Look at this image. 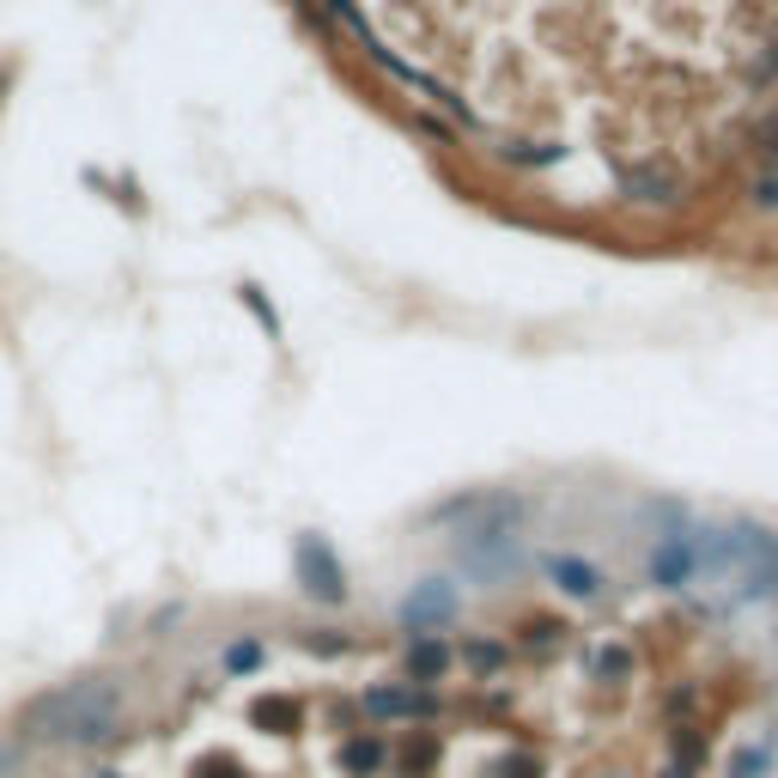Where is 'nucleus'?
<instances>
[{"mask_svg":"<svg viewBox=\"0 0 778 778\" xmlns=\"http://www.w3.org/2000/svg\"><path fill=\"white\" fill-rule=\"evenodd\" d=\"M123 724V687L110 675H86V681L49 687L43 700L18 712V742L43 748H104Z\"/></svg>","mask_w":778,"mask_h":778,"instance_id":"nucleus-1","label":"nucleus"},{"mask_svg":"<svg viewBox=\"0 0 778 778\" xmlns=\"http://www.w3.org/2000/svg\"><path fill=\"white\" fill-rule=\"evenodd\" d=\"M700 578H705L700 535H687V518H681V523H675V530L651 548V584H663V590H693Z\"/></svg>","mask_w":778,"mask_h":778,"instance_id":"nucleus-2","label":"nucleus"},{"mask_svg":"<svg viewBox=\"0 0 778 778\" xmlns=\"http://www.w3.org/2000/svg\"><path fill=\"white\" fill-rule=\"evenodd\" d=\"M292 565H298V584H305V596H317V602H347V572H341V560L329 553V541H322V535H298V553H292Z\"/></svg>","mask_w":778,"mask_h":778,"instance_id":"nucleus-3","label":"nucleus"},{"mask_svg":"<svg viewBox=\"0 0 778 778\" xmlns=\"http://www.w3.org/2000/svg\"><path fill=\"white\" fill-rule=\"evenodd\" d=\"M462 609V596L457 584H444V578H420L408 590V602H401V626H413V639H426V633H438V626H450Z\"/></svg>","mask_w":778,"mask_h":778,"instance_id":"nucleus-4","label":"nucleus"},{"mask_svg":"<svg viewBox=\"0 0 778 778\" xmlns=\"http://www.w3.org/2000/svg\"><path fill=\"white\" fill-rule=\"evenodd\" d=\"M548 578H553V590L572 596V602H602V596H609L602 572H596L590 560H572V553H553V560H548Z\"/></svg>","mask_w":778,"mask_h":778,"instance_id":"nucleus-5","label":"nucleus"},{"mask_svg":"<svg viewBox=\"0 0 778 778\" xmlns=\"http://www.w3.org/2000/svg\"><path fill=\"white\" fill-rule=\"evenodd\" d=\"M366 712L378 717V724H401V717H426L432 700L420 693V687L390 681V687H366Z\"/></svg>","mask_w":778,"mask_h":778,"instance_id":"nucleus-6","label":"nucleus"},{"mask_svg":"<svg viewBox=\"0 0 778 778\" xmlns=\"http://www.w3.org/2000/svg\"><path fill=\"white\" fill-rule=\"evenodd\" d=\"M250 724H256L262 736H298V724H305V705L292 700V693H262V700L250 705Z\"/></svg>","mask_w":778,"mask_h":778,"instance_id":"nucleus-7","label":"nucleus"},{"mask_svg":"<svg viewBox=\"0 0 778 778\" xmlns=\"http://www.w3.org/2000/svg\"><path fill=\"white\" fill-rule=\"evenodd\" d=\"M444 669H450V645H444L438 633H426V639L408 645V681L413 687H432Z\"/></svg>","mask_w":778,"mask_h":778,"instance_id":"nucleus-8","label":"nucleus"},{"mask_svg":"<svg viewBox=\"0 0 778 778\" xmlns=\"http://www.w3.org/2000/svg\"><path fill=\"white\" fill-rule=\"evenodd\" d=\"M341 766H347L353 778H371L378 766H390V742H378V736H353V742H341Z\"/></svg>","mask_w":778,"mask_h":778,"instance_id":"nucleus-9","label":"nucleus"},{"mask_svg":"<svg viewBox=\"0 0 778 778\" xmlns=\"http://www.w3.org/2000/svg\"><path fill=\"white\" fill-rule=\"evenodd\" d=\"M189 778H250V773L238 754H201V761L189 766Z\"/></svg>","mask_w":778,"mask_h":778,"instance_id":"nucleus-10","label":"nucleus"},{"mask_svg":"<svg viewBox=\"0 0 778 778\" xmlns=\"http://www.w3.org/2000/svg\"><path fill=\"white\" fill-rule=\"evenodd\" d=\"M626 195H639V201H669L675 183L663 177V170H639V177H626Z\"/></svg>","mask_w":778,"mask_h":778,"instance_id":"nucleus-11","label":"nucleus"},{"mask_svg":"<svg viewBox=\"0 0 778 778\" xmlns=\"http://www.w3.org/2000/svg\"><path fill=\"white\" fill-rule=\"evenodd\" d=\"M250 669H262V639L226 645V675H250Z\"/></svg>","mask_w":778,"mask_h":778,"instance_id":"nucleus-12","label":"nucleus"},{"mask_svg":"<svg viewBox=\"0 0 778 778\" xmlns=\"http://www.w3.org/2000/svg\"><path fill=\"white\" fill-rule=\"evenodd\" d=\"M773 766V748H736L730 754V778H761Z\"/></svg>","mask_w":778,"mask_h":778,"instance_id":"nucleus-13","label":"nucleus"},{"mask_svg":"<svg viewBox=\"0 0 778 778\" xmlns=\"http://www.w3.org/2000/svg\"><path fill=\"white\" fill-rule=\"evenodd\" d=\"M462 656H469V669H474V675H493V669L505 663V645H493V639H469V651H462Z\"/></svg>","mask_w":778,"mask_h":778,"instance_id":"nucleus-14","label":"nucleus"},{"mask_svg":"<svg viewBox=\"0 0 778 778\" xmlns=\"http://www.w3.org/2000/svg\"><path fill=\"white\" fill-rule=\"evenodd\" d=\"M432 761H438V742H432V736H420V742L401 748V773H426Z\"/></svg>","mask_w":778,"mask_h":778,"instance_id":"nucleus-15","label":"nucleus"},{"mask_svg":"<svg viewBox=\"0 0 778 778\" xmlns=\"http://www.w3.org/2000/svg\"><path fill=\"white\" fill-rule=\"evenodd\" d=\"M553 639H560V621H530V626H523V645H541V651H553Z\"/></svg>","mask_w":778,"mask_h":778,"instance_id":"nucleus-16","label":"nucleus"},{"mask_svg":"<svg viewBox=\"0 0 778 778\" xmlns=\"http://www.w3.org/2000/svg\"><path fill=\"white\" fill-rule=\"evenodd\" d=\"M499 778H541V766H535L530 754H511V761L499 766Z\"/></svg>","mask_w":778,"mask_h":778,"instance_id":"nucleus-17","label":"nucleus"},{"mask_svg":"<svg viewBox=\"0 0 778 778\" xmlns=\"http://www.w3.org/2000/svg\"><path fill=\"white\" fill-rule=\"evenodd\" d=\"M621 669H626V651H596V675H602V681H614Z\"/></svg>","mask_w":778,"mask_h":778,"instance_id":"nucleus-18","label":"nucleus"},{"mask_svg":"<svg viewBox=\"0 0 778 778\" xmlns=\"http://www.w3.org/2000/svg\"><path fill=\"white\" fill-rule=\"evenodd\" d=\"M754 207H778V177H761V183H754Z\"/></svg>","mask_w":778,"mask_h":778,"instance_id":"nucleus-19","label":"nucleus"},{"mask_svg":"<svg viewBox=\"0 0 778 778\" xmlns=\"http://www.w3.org/2000/svg\"><path fill=\"white\" fill-rule=\"evenodd\" d=\"M761 153H766V158H778V116L761 128Z\"/></svg>","mask_w":778,"mask_h":778,"instance_id":"nucleus-20","label":"nucleus"},{"mask_svg":"<svg viewBox=\"0 0 778 778\" xmlns=\"http://www.w3.org/2000/svg\"><path fill=\"white\" fill-rule=\"evenodd\" d=\"M98 778H123V773H98Z\"/></svg>","mask_w":778,"mask_h":778,"instance_id":"nucleus-21","label":"nucleus"},{"mask_svg":"<svg viewBox=\"0 0 778 778\" xmlns=\"http://www.w3.org/2000/svg\"><path fill=\"white\" fill-rule=\"evenodd\" d=\"M773 651H778V626H773Z\"/></svg>","mask_w":778,"mask_h":778,"instance_id":"nucleus-22","label":"nucleus"}]
</instances>
